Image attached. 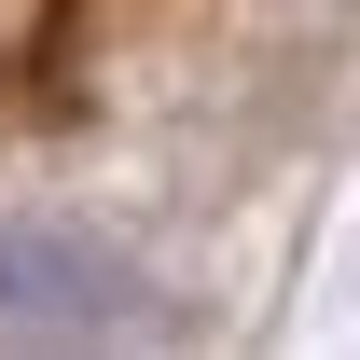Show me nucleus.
<instances>
[{"label": "nucleus", "mask_w": 360, "mask_h": 360, "mask_svg": "<svg viewBox=\"0 0 360 360\" xmlns=\"http://www.w3.org/2000/svg\"><path fill=\"white\" fill-rule=\"evenodd\" d=\"M153 333V277L70 222H0V347H125Z\"/></svg>", "instance_id": "nucleus-1"}]
</instances>
